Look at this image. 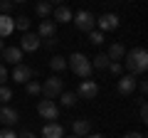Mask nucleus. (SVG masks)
Listing matches in <instances>:
<instances>
[{
    "label": "nucleus",
    "mask_w": 148,
    "mask_h": 138,
    "mask_svg": "<svg viewBox=\"0 0 148 138\" xmlns=\"http://www.w3.org/2000/svg\"><path fill=\"white\" fill-rule=\"evenodd\" d=\"M0 59L15 67V64L22 62V49H20V47H5L3 52H0Z\"/></svg>",
    "instance_id": "obj_9"
},
{
    "label": "nucleus",
    "mask_w": 148,
    "mask_h": 138,
    "mask_svg": "<svg viewBox=\"0 0 148 138\" xmlns=\"http://www.w3.org/2000/svg\"><path fill=\"white\" fill-rule=\"evenodd\" d=\"M40 44H42V40L37 37L35 32H25L22 40H20V49H22V52H35Z\"/></svg>",
    "instance_id": "obj_8"
},
{
    "label": "nucleus",
    "mask_w": 148,
    "mask_h": 138,
    "mask_svg": "<svg viewBox=\"0 0 148 138\" xmlns=\"http://www.w3.org/2000/svg\"><path fill=\"white\" fill-rule=\"evenodd\" d=\"M57 99H59V104H62V106H67V109L77 104V96H74V91H62Z\"/></svg>",
    "instance_id": "obj_21"
},
{
    "label": "nucleus",
    "mask_w": 148,
    "mask_h": 138,
    "mask_svg": "<svg viewBox=\"0 0 148 138\" xmlns=\"http://www.w3.org/2000/svg\"><path fill=\"white\" fill-rule=\"evenodd\" d=\"M91 133V121H86V118H77V121H72V136H89Z\"/></svg>",
    "instance_id": "obj_12"
},
{
    "label": "nucleus",
    "mask_w": 148,
    "mask_h": 138,
    "mask_svg": "<svg viewBox=\"0 0 148 138\" xmlns=\"http://www.w3.org/2000/svg\"><path fill=\"white\" fill-rule=\"evenodd\" d=\"M12 30H15V17L0 15V40H3V37H10Z\"/></svg>",
    "instance_id": "obj_16"
},
{
    "label": "nucleus",
    "mask_w": 148,
    "mask_h": 138,
    "mask_svg": "<svg viewBox=\"0 0 148 138\" xmlns=\"http://www.w3.org/2000/svg\"><path fill=\"white\" fill-rule=\"evenodd\" d=\"M37 113H40L42 118H47V121H54V118H59V106L52 99H42L40 104H37Z\"/></svg>",
    "instance_id": "obj_5"
},
{
    "label": "nucleus",
    "mask_w": 148,
    "mask_h": 138,
    "mask_svg": "<svg viewBox=\"0 0 148 138\" xmlns=\"http://www.w3.org/2000/svg\"><path fill=\"white\" fill-rule=\"evenodd\" d=\"M0 138H17V136H15V131H10V128H3V131H0Z\"/></svg>",
    "instance_id": "obj_31"
},
{
    "label": "nucleus",
    "mask_w": 148,
    "mask_h": 138,
    "mask_svg": "<svg viewBox=\"0 0 148 138\" xmlns=\"http://www.w3.org/2000/svg\"><path fill=\"white\" fill-rule=\"evenodd\" d=\"M37 37H40V40L57 37V22H54V20H42V22H40V30H37Z\"/></svg>",
    "instance_id": "obj_10"
},
{
    "label": "nucleus",
    "mask_w": 148,
    "mask_h": 138,
    "mask_svg": "<svg viewBox=\"0 0 148 138\" xmlns=\"http://www.w3.org/2000/svg\"><path fill=\"white\" fill-rule=\"evenodd\" d=\"M96 25H99L101 30L111 32V30H116V27H119V17L114 15V12H106V15H101L99 20H96Z\"/></svg>",
    "instance_id": "obj_14"
},
{
    "label": "nucleus",
    "mask_w": 148,
    "mask_h": 138,
    "mask_svg": "<svg viewBox=\"0 0 148 138\" xmlns=\"http://www.w3.org/2000/svg\"><path fill=\"white\" fill-rule=\"evenodd\" d=\"M116 89H119V94H121V96H131L133 89H136V79H133L131 74H123L121 79H119Z\"/></svg>",
    "instance_id": "obj_11"
},
{
    "label": "nucleus",
    "mask_w": 148,
    "mask_h": 138,
    "mask_svg": "<svg viewBox=\"0 0 148 138\" xmlns=\"http://www.w3.org/2000/svg\"><path fill=\"white\" fill-rule=\"evenodd\" d=\"M138 116H141V121H148V109H146V101L141 99V109H138Z\"/></svg>",
    "instance_id": "obj_29"
},
{
    "label": "nucleus",
    "mask_w": 148,
    "mask_h": 138,
    "mask_svg": "<svg viewBox=\"0 0 148 138\" xmlns=\"http://www.w3.org/2000/svg\"><path fill=\"white\" fill-rule=\"evenodd\" d=\"M72 138H79V136H72Z\"/></svg>",
    "instance_id": "obj_39"
},
{
    "label": "nucleus",
    "mask_w": 148,
    "mask_h": 138,
    "mask_svg": "<svg viewBox=\"0 0 148 138\" xmlns=\"http://www.w3.org/2000/svg\"><path fill=\"white\" fill-rule=\"evenodd\" d=\"M96 94H99V86H96L94 79H84L79 84V89H77V96L79 99H96Z\"/></svg>",
    "instance_id": "obj_7"
},
{
    "label": "nucleus",
    "mask_w": 148,
    "mask_h": 138,
    "mask_svg": "<svg viewBox=\"0 0 148 138\" xmlns=\"http://www.w3.org/2000/svg\"><path fill=\"white\" fill-rule=\"evenodd\" d=\"M25 91L30 96H37V94H42V84H37V81H27L25 84Z\"/></svg>",
    "instance_id": "obj_23"
},
{
    "label": "nucleus",
    "mask_w": 148,
    "mask_h": 138,
    "mask_svg": "<svg viewBox=\"0 0 148 138\" xmlns=\"http://www.w3.org/2000/svg\"><path fill=\"white\" fill-rule=\"evenodd\" d=\"M54 12V22H72V17H74V12L69 10L67 5H59L57 10H52Z\"/></svg>",
    "instance_id": "obj_17"
},
{
    "label": "nucleus",
    "mask_w": 148,
    "mask_h": 138,
    "mask_svg": "<svg viewBox=\"0 0 148 138\" xmlns=\"http://www.w3.org/2000/svg\"><path fill=\"white\" fill-rule=\"evenodd\" d=\"M62 91H64V81L57 79V77H49V79L42 84V96H45V99H52L54 101Z\"/></svg>",
    "instance_id": "obj_3"
},
{
    "label": "nucleus",
    "mask_w": 148,
    "mask_h": 138,
    "mask_svg": "<svg viewBox=\"0 0 148 138\" xmlns=\"http://www.w3.org/2000/svg\"><path fill=\"white\" fill-rule=\"evenodd\" d=\"M69 62H67V67L72 69L74 74L77 77H82V79H89L91 77V72H94V69H91V59L86 57V54H82V52H74L72 57H67Z\"/></svg>",
    "instance_id": "obj_2"
},
{
    "label": "nucleus",
    "mask_w": 148,
    "mask_h": 138,
    "mask_svg": "<svg viewBox=\"0 0 148 138\" xmlns=\"http://www.w3.org/2000/svg\"><path fill=\"white\" fill-rule=\"evenodd\" d=\"M32 77H35V69L27 67V64H15V69H12V79H15V84H27V81H32Z\"/></svg>",
    "instance_id": "obj_6"
},
{
    "label": "nucleus",
    "mask_w": 148,
    "mask_h": 138,
    "mask_svg": "<svg viewBox=\"0 0 148 138\" xmlns=\"http://www.w3.org/2000/svg\"><path fill=\"white\" fill-rule=\"evenodd\" d=\"M10 99H12V89L3 84V86H0V104H8Z\"/></svg>",
    "instance_id": "obj_25"
},
{
    "label": "nucleus",
    "mask_w": 148,
    "mask_h": 138,
    "mask_svg": "<svg viewBox=\"0 0 148 138\" xmlns=\"http://www.w3.org/2000/svg\"><path fill=\"white\" fill-rule=\"evenodd\" d=\"M12 10V0H0V15H10Z\"/></svg>",
    "instance_id": "obj_26"
},
{
    "label": "nucleus",
    "mask_w": 148,
    "mask_h": 138,
    "mask_svg": "<svg viewBox=\"0 0 148 138\" xmlns=\"http://www.w3.org/2000/svg\"><path fill=\"white\" fill-rule=\"evenodd\" d=\"M123 69H126L131 77L143 74L148 69V52L143 47H133L131 52H126L123 54Z\"/></svg>",
    "instance_id": "obj_1"
},
{
    "label": "nucleus",
    "mask_w": 148,
    "mask_h": 138,
    "mask_svg": "<svg viewBox=\"0 0 148 138\" xmlns=\"http://www.w3.org/2000/svg\"><path fill=\"white\" fill-rule=\"evenodd\" d=\"M84 138H106V136H101V133H89V136H84Z\"/></svg>",
    "instance_id": "obj_36"
},
{
    "label": "nucleus",
    "mask_w": 148,
    "mask_h": 138,
    "mask_svg": "<svg viewBox=\"0 0 148 138\" xmlns=\"http://www.w3.org/2000/svg\"><path fill=\"white\" fill-rule=\"evenodd\" d=\"M15 3H27V0H12V5H15Z\"/></svg>",
    "instance_id": "obj_38"
},
{
    "label": "nucleus",
    "mask_w": 148,
    "mask_h": 138,
    "mask_svg": "<svg viewBox=\"0 0 148 138\" xmlns=\"http://www.w3.org/2000/svg\"><path fill=\"white\" fill-rule=\"evenodd\" d=\"M109 64H111V59L106 57L104 52H101V54H96V57H94V62H91V69H109Z\"/></svg>",
    "instance_id": "obj_20"
},
{
    "label": "nucleus",
    "mask_w": 148,
    "mask_h": 138,
    "mask_svg": "<svg viewBox=\"0 0 148 138\" xmlns=\"http://www.w3.org/2000/svg\"><path fill=\"white\" fill-rule=\"evenodd\" d=\"M123 138H146V136H143V133H138V131H128Z\"/></svg>",
    "instance_id": "obj_32"
},
{
    "label": "nucleus",
    "mask_w": 148,
    "mask_h": 138,
    "mask_svg": "<svg viewBox=\"0 0 148 138\" xmlns=\"http://www.w3.org/2000/svg\"><path fill=\"white\" fill-rule=\"evenodd\" d=\"M49 67H52V72H62V69H67V57L54 54V57L49 59Z\"/></svg>",
    "instance_id": "obj_22"
},
{
    "label": "nucleus",
    "mask_w": 148,
    "mask_h": 138,
    "mask_svg": "<svg viewBox=\"0 0 148 138\" xmlns=\"http://www.w3.org/2000/svg\"><path fill=\"white\" fill-rule=\"evenodd\" d=\"M15 27H17V30H22V32H30V17L20 15V17L15 20Z\"/></svg>",
    "instance_id": "obj_24"
},
{
    "label": "nucleus",
    "mask_w": 148,
    "mask_h": 138,
    "mask_svg": "<svg viewBox=\"0 0 148 138\" xmlns=\"http://www.w3.org/2000/svg\"><path fill=\"white\" fill-rule=\"evenodd\" d=\"M54 44H57V40H54V37H49V40H45V47H49V49H52Z\"/></svg>",
    "instance_id": "obj_33"
},
{
    "label": "nucleus",
    "mask_w": 148,
    "mask_h": 138,
    "mask_svg": "<svg viewBox=\"0 0 148 138\" xmlns=\"http://www.w3.org/2000/svg\"><path fill=\"white\" fill-rule=\"evenodd\" d=\"M8 77H10V74H8V69H5V64L0 62V86H3V84H5V81H8Z\"/></svg>",
    "instance_id": "obj_30"
},
{
    "label": "nucleus",
    "mask_w": 148,
    "mask_h": 138,
    "mask_svg": "<svg viewBox=\"0 0 148 138\" xmlns=\"http://www.w3.org/2000/svg\"><path fill=\"white\" fill-rule=\"evenodd\" d=\"M89 42H91V44H101V42H104V35L91 30V32H89Z\"/></svg>",
    "instance_id": "obj_28"
},
{
    "label": "nucleus",
    "mask_w": 148,
    "mask_h": 138,
    "mask_svg": "<svg viewBox=\"0 0 148 138\" xmlns=\"http://www.w3.org/2000/svg\"><path fill=\"white\" fill-rule=\"evenodd\" d=\"M0 121L5 123V126H15L20 121V113L15 109H10V106H0Z\"/></svg>",
    "instance_id": "obj_13"
},
{
    "label": "nucleus",
    "mask_w": 148,
    "mask_h": 138,
    "mask_svg": "<svg viewBox=\"0 0 148 138\" xmlns=\"http://www.w3.org/2000/svg\"><path fill=\"white\" fill-rule=\"evenodd\" d=\"M138 89H141V94L146 96V91H148V81H141V84H138Z\"/></svg>",
    "instance_id": "obj_34"
},
{
    "label": "nucleus",
    "mask_w": 148,
    "mask_h": 138,
    "mask_svg": "<svg viewBox=\"0 0 148 138\" xmlns=\"http://www.w3.org/2000/svg\"><path fill=\"white\" fill-rule=\"evenodd\" d=\"M17 138H35V133H30V131H22Z\"/></svg>",
    "instance_id": "obj_35"
},
{
    "label": "nucleus",
    "mask_w": 148,
    "mask_h": 138,
    "mask_svg": "<svg viewBox=\"0 0 148 138\" xmlns=\"http://www.w3.org/2000/svg\"><path fill=\"white\" fill-rule=\"evenodd\" d=\"M123 54H126L123 44H111V47H109V52H106V57H109L111 62H119V59H123Z\"/></svg>",
    "instance_id": "obj_18"
},
{
    "label": "nucleus",
    "mask_w": 148,
    "mask_h": 138,
    "mask_svg": "<svg viewBox=\"0 0 148 138\" xmlns=\"http://www.w3.org/2000/svg\"><path fill=\"white\" fill-rule=\"evenodd\" d=\"M47 3H49V5H52V8H54V5H62L64 0H47Z\"/></svg>",
    "instance_id": "obj_37"
},
{
    "label": "nucleus",
    "mask_w": 148,
    "mask_h": 138,
    "mask_svg": "<svg viewBox=\"0 0 148 138\" xmlns=\"http://www.w3.org/2000/svg\"><path fill=\"white\" fill-rule=\"evenodd\" d=\"M52 10H54V8L49 5L47 0H40V3H37V5H35V12H37V15H40V17H45V20H47V17L52 15Z\"/></svg>",
    "instance_id": "obj_19"
},
{
    "label": "nucleus",
    "mask_w": 148,
    "mask_h": 138,
    "mask_svg": "<svg viewBox=\"0 0 148 138\" xmlns=\"http://www.w3.org/2000/svg\"><path fill=\"white\" fill-rule=\"evenodd\" d=\"M42 138H64V128L59 126L57 121H49L47 126L42 128Z\"/></svg>",
    "instance_id": "obj_15"
},
{
    "label": "nucleus",
    "mask_w": 148,
    "mask_h": 138,
    "mask_svg": "<svg viewBox=\"0 0 148 138\" xmlns=\"http://www.w3.org/2000/svg\"><path fill=\"white\" fill-rule=\"evenodd\" d=\"M109 72H111V74H116V77L123 74V64H121V62H111V64H109Z\"/></svg>",
    "instance_id": "obj_27"
},
{
    "label": "nucleus",
    "mask_w": 148,
    "mask_h": 138,
    "mask_svg": "<svg viewBox=\"0 0 148 138\" xmlns=\"http://www.w3.org/2000/svg\"><path fill=\"white\" fill-rule=\"evenodd\" d=\"M72 20H74V25H77V30H82V32H91L94 25H96V17L91 15L89 10H79Z\"/></svg>",
    "instance_id": "obj_4"
}]
</instances>
